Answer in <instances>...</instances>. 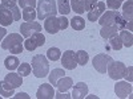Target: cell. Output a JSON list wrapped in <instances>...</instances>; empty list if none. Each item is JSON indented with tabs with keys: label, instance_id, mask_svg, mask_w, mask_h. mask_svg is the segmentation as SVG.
Returning a JSON list of instances; mask_svg holds the SVG:
<instances>
[{
	"label": "cell",
	"instance_id": "6da1fadb",
	"mask_svg": "<svg viewBox=\"0 0 133 99\" xmlns=\"http://www.w3.org/2000/svg\"><path fill=\"white\" fill-rule=\"evenodd\" d=\"M23 42H24V38L21 35H19V33H9L3 38L0 45H2V49L4 50H9L14 54H20L23 53V49H24Z\"/></svg>",
	"mask_w": 133,
	"mask_h": 99
},
{
	"label": "cell",
	"instance_id": "7a4b0ae2",
	"mask_svg": "<svg viewBox=\"0 0 133 99\" xmlns=\"http://www.w3.org/2000/svg\"><path fill=\"white\" fill-rule=\"evenodd\" d=\"M97 21L101 27H104V25H115V27H117L118 30L125 29V27H127L125 19L121 16V13L117 12V11H105V12L98 17Z\"/></svg>",
	"mask_w": 133,
	"mask_h": 99
},
{
	"label": "cell",
	"instance_id": "3957f363",
	"mask_svg": "<svg viewBox=\"0 0 133 99\" xmlns=\"http://www.w3.org/2000/svg\"><path fill=\"white\" fill-rule=\"evenodd\" d=\"M32 71L36 78H44L49 74L48 58L43 54H36L32 57Z\"/></svg>",
	"mask_w": 133,
	"mask_h": 99
},
{
	"label": "cell",
	"instance_id": "277c9868",
	"mask_svg": "<svg viewBox=\"0 0 133 99\" xmlns=\"http://www.w3.org/2000/svg\"><path fill=\"white\" fill-rule=\"evenodd\" d=\"M57 5L55 0H39L36 4V15L39 20H45L49 16H56Z\"/></svg>",
	"mask_w": 133,
	"mask_h": 99
},
{
	"label": "cell",
	"instance_id": "5b68a950",
	"mask_svg": "<svg viewBox=\"0 0 133 99\" xmlns=\"http://www.w3.org/2000/svg\"><path fill=\"white\" fill-rule=\"evenodd\" d=\"M113 61V58L109 56L107 53H100V54H96L95 58L92 60V63H93V68L101 74H105L107 70H108V66L110 65V62Z\"/></svg>",
	"mask_w": 133,
	"mask_h": 99
},
{
	"label": "cell",
	"instance_id": "8992f818",
	"mask_svg": "<svg viewBox=\"0 0 133 99\" xmlns=\"http://www.w3.org/2000/svg\"><path fill=\"white\" fill-rule=\"evenodd\" d=\"M125 69H127V66L123 62H120V61H112V62H110V65L108 66L107 73H108L110 79L118 81L121 78H124Z\"/></svg>",
	"mask_w": 133,
	"mask_h": 99
},
{
	"label": "cell",
	"instance_id": "52a82bcc",
	"mask_svg": "<svg viewBox=\"0 0 133 99\" xmlns=\"http://www.w3.org/2000/svg\"><path fill=\"white\" fill-rule=\"evenodd\" d=\"M20 35L23 36L24 38L31 37L33 33L36 32H41V25L37 23V21H25L20 25Z\"/></svg>",
	"mask_w": 133,
	"mask_h": 99
},
{
	"label": "cell",
	"instance_id": "ba28073f",
	"mask_svg": "<svg viewBox=\"0 0 133 99\" xmlns=\"http://www.w3.org/2000/svg\"><path fill=\"white\" fill-rule=\"evenodd\" d=\"M132 91H133V87L130 85V82H125V81H120V82H116L115 85V93L117 95V98H127L129 95H132Z\"/></svg>",
	"mask_w": 133,
	"mask_h": 99
},
{
	"label": "cell",
	"instance_id": "9c48e42d",
	"mask_svg": "<svg viewBox=\"0 0 133 99\" xmlns=\"http://www.w3.org/2000/svg\"><path fill=\"white\" fill-rule=\"evenodd\" d=\"M61 65L63 68L66 70H73L76 69L77 62L75 57V52L73 50H65L64 54H61Z\"/></svg>",
	"mask_w": 133,
	"mask_h": 99
},
{
	"label": "cell",
	"instance_id": "30bf717a",
	"mask_svg": "<svg viewBox=\"0 0 133 99\" xmlns=\"http://www.w3.org/2000/svg\"><path fill=\"white\" fill-rule=\"evenodd\" d=\"M36 98L37 99H53L55 98L53 86L51 83H43V85H40L37 91H36Z\"/></svg>",
	"mask_w": 133,
	"mask_h": 99
},
{
	"label": "cell",
	"instance_id": "8fae6325",
	"mask_svg": "<svg viewBox=\"0 0 133 99\" xmlns=\"http://www.w3.org/2000/svg\"><path fill=\"white\" fill-rule=\"evenodd\" d=\"M105 11H107L105 3H104V2H97V4H96L91 11H88L87 17H88V20H89V21H93V23H95V21L98 20V17L101 16Z\"/></svg>",
	"mask_w": 133,
	"mask_h": 99
},
{
	"label": "cell",
	"instance_id": "7c38bea8",
	"mask_svg": "<svg viewBox=\"0 0 133 99\" xmlns=\"http://www.w3.org/2000/svg\"><path fill=\"white\" fill-rule=\"evenodd\" d=\"M44 29L51 35H55L60 30V23H59V17L56 16H49L44 20Z\"/></svg>",
	"mask_w": 133,
	"mask_h": 99
},
{
	"label": "cell",
	"instance_id": "4fadbf2b",
	"mask_svg": "<svg viewBox=\"0 0 133 99\" xmlns=\"http://www.w3.org/2000/svg\"><path fill=\"white\" fill-rule=\"evenodd\" d=\"M4 82H7L12 89H16V87H20L23 85V77H21L19 73H14V71H9L5 78H4Z\"/></svg>",
	"mask_w": 133,
	"mask_h": 99
},
{
	"label": "cell",
	"instance_id": "5bb4252c",
	"mask_svg": "<svg viewBox=\"0 0 133 99\" xmlns=\"http://www.w3.org/2000/svg\"><path fill=\"white\" fill-rule=\"evenodd\" d=\"M88 95V86L85 82H79L76 83L73 87V91H72V98L73 99H84Z\"/></svg>",
	"mask_w": 133,
	"mask_h": 99
},
{
	"label": "cell",
	"instance_id": "9a60e30c",
	"mask_svg": "<svg viewBox=\"0 0 133 99\" xmlns=\"http://www.w3.org/2000/svg\"><path fill=\"white\" fill-rule=\"evenodd\" d=\"M12 23H14V17H12V13H11V9L0 8V25L8 27Z\"/></svg>",
	"mask_w": 133,
	"mask_h": 99
},
{
	"label": "cell",
	"instance_id": "2e32d148",
	"mask_svg": "<svg viewBox=\"0 0 133 99\" xmlns=\"http://www.w3.org/2000/svg\"><path fill=\"white\" fill-rule=\"evenodd\" d=\"M72 85H73V79L71 78V77H63V78L57 82V91H60V93H66L71 87H72Z\"/></svg>",
	"mask_w": 133,
	"mask_h": 99
},
{
	"label": "cell",
	"instance_id": "e0dca14e",
	"mask_svg": "<svg viewBox=\"0 0 133 99\" xmlns=\"http://www.w3.org/2000/svg\"><path fill=\"white\" fill-rule=\"evenodd\" d=\"M118 37H120L121 42H123V46H125V48H132V45H133V35H132L130 30L128 32V30L121 29Z\"/></svg>",
	"mask_w": 133,
	"mask_h": 99
},
{
	"label": "cell",
	"instance_id": "ac0fdd59",
	"mask_svg": "<svg viewBox=\"0 0 133 99\" xmlns=\"http://www.w3.org/2000/svg\"><path fill=\"white\" fill-rule=\"evenodd\" d=\"M117 32H118V29L115 25H104L101 28V30H100V36L104 40H109L112 36H116Z\"/></svg>",
	"mask_w": 133,
	"mask_h": 99
},
{
	"label": "cell",
	"instance_id": "d6986e66",
	"mask_svg": "<svg viewBox=\"0 0 133 99\" xmlns=\"http://www.w3.org/2000/svg\"><path fill=\"white\" fill-rule=\"evenodd\" d=\"M65 75V71L63 69H53L49 75H48V78H49V83L53 85V87H56L57 86V82L63 78V77Z\"/></svg>",
	"mask_w": 133,
	"mask_h": 99
},
{
	"label": "cell",
	"instance_id": "ffe728a7",
	"mask_svg": "<svg viewBox=\"0 0 133 99\" xmlns=\"http://www.w3.org/2000/svg\"><path fill=\"white\" fill-rule=\"evenodd\" d=\"M121 16L125 19L127 23L132 21V19H133V2L132 0H127V3L123 5V13H121Z\"/></svg>",
	"mask_w": 133,
	"mask_h": 99
},
{
	"label": "cell",
	"instance_id": "44dd1931",
	"mask_svg": "<svg viewBox=\"0 0 133 99\" xmlns=\"http://www.w3.org/2000/svg\"><path fill=\"white\" fill-rule=\"evenodd\" d=\"M19 65H20V61L16 56H8L4 60V68L9 71H14L15 69H17Z\"/></svg>",
	"mask_w": 133,
	"mask_h": 99
},
{
	"label": "cell",
	"instance_id": "7402d4cb",
	"mask_svg": "<svg viewBox=\"0 0 133 99\" xmlns=\"http://www.w3.org/2000/svg\"><path fill=\"white\" fill-rule=\"evenodd\" d=\"M57 12H60L63 16H66L71 12V3L69 0H57Z\"/></svg>",
	"mask_w": 133,
	"mask_h": 99
},
{
	"label": "cell",
	"instance_id": "603a6c76",
	"mask_svg": "<svg viewBox=\"0 0 133 99\" xmlns=\"http://www.w3.org/2000/svg\"><path fill=\"white\" fill-rule=\"evenodd\" d=\"M21 17L24 21H35V19L37 17L36 15V9L32 7H27L23 8V12H21Z\"/></svg>",
	"mask_w": 133,
	"mask_h": 99
},
{
	"label": "cell",
	"instance_id": "cb8c5ba5",
	"mask_svg": "<svg viewBox=\"0 0 133 99\" xmlns=\"http://www.w3.org/2000/svg\"><path fill=\"white\" fill-rule=\"evenodd\" d=\"M15 94V89H12L7 82L0 81V95H3L4 98H11Z\"/></svg>",
	"mask_w": 133,
	"mask_h": 99
},
{
	"label": "cell",
	"instance_id": "d4e9b609",
	"mask_svg": "<svg viewBox=\"0 0 133 99\" xmlns=\"http://www.w3.org/2000/svg\"><path fill=\"white\" fill-rule=\"evenodd\" d=\"M108 41H109V42H108V45L105 46L107 49H112V50H120L121 48H123V42H121V40H120L118 35H116V36H112V37H110Z\"/></svg>",
	"mask_w": 133,
	"mask_h": 99
},
{
	"label": "cell",
	"instance_id": "484cf974",
	"mask_svg": "<svg viewBox=\"0 0 133 99\" xmlns=\"http://www.w3.org/2000/svg\"><path fill=\"white\" fill-rule=\"evenodd\" d=\"M75 57H76V62L77 65L80 66H85L88 63V61H89V56H88V53L85 50H79L75 53Z\"/></svg>",
	"mask_w": 133,
	"mask_h": 99
},
{
	"label": "cell",
	"instance_id": "4316f807",
	"mask_svg": "<svg viewBox=\"0 0 133 99\" xmlns=\"http://www.w3.org/2000/svg\"><path fill=\"white\" fill-rule=\"evenodd\" d=\"M71 9H73L77 15L85 13L84 0H71Z\"/></svg>",
	"mask_w": 133,
	"mask_h": 99
},
{
	"label": "cell",
	"instance_id": "83f0119b",
	"mask_svg": "<svg viewBox=\"0 0 133 99\" xmlns=\"http://www.w3.org/2000/svg\"><path fill=\"white\" fill-rule=\"evenodd\" d=\"M71 27L75 29V30H83L85 28V20L81 17V16H75L72 20H71Z\"/></svg>",
	"mask_w": 133,
	"mask_h": 99
},
{
	"label": "cell",
	"instance_id": "f1b7e54d",
	"mask_svg": "<svg viewBox=\"0 0 133 99\" xmlns=\"http://www.w3.org/2000/svg\"><path fill=\"white\" fill-rule=\"evenodd\" d=\"M47 58L51 61H59L61 58V52L59 48H49L47 52Z\"/></svg>",
	"mask_w": 133,
	"mask_h": 99
},
{
	"label": "cell",
	"instance_id": "f546056e",
	"mask_svg": "<svg viewBox=\"0 0 133 99\" xmlns=\"http://www.w3.org/2000/svg\"><path fill=\"white\" fill-rule=\"evenodd\" d=\"M17 73L21 75V77H27L32 73V66L31 63H27V62H23L21 65H19V68H17Z\"/></svg>",
	"mask_w": 133,
	"mask_h": 99
},
{
	"label": "cell",
	"instance_id": "4dcf8cb0",
	"mask_svg": "<svg viewBox=\"0 0 133 99\" xmlns=\"http://www.w3.org/2000/svg\"><path fill=\"white\" fill-rule=\"evenodd\" d=\"M23 45H24V48L28 50V52H33L36 48H37V44L35 42V40H33L32 37H28V38H25L24 40V42H23Z\"/></svg>",
	"mask_w": 133,
	"mask_h": 99
},
{
	"label": "cell",
	"instance_id": "1f68e13d",
	"mask_svg": "<svg viewBox=\"0 0 133 99\" xmlns=\"http://www.w3.org/2000/svg\"><path fill=\"white\" fill-rule=\"evenodd\" d=\"M33 40H35V42L37 44V48L39 46H43L44 44H45V37H44V35L41 32H36V33H33V35L31 36Z\"/></svg>",
	"mask_w": 133,
	"mask_h": 99
},
{
	"label": "cell",
	"instance_id": "d6a6232c",
	"mask_svg": "<svg viewBox=\"0 0 133 99\" xmlns=\"http://www.w3.org/2000/svg\"><path fill=\"white\" fill-rule=\"evenodd\" d=\"M121 0H107L105 5L110 9V11H117L120 7H121Z\"/></svg>",
	"mask_w": 133,
	"mask_h": 99
},
{
	"label": "cell",
	"instance_id": "836d02e7",
	"mask_svg": "<svg viewBox=\"0 0 133 99\" xmlns=\"http://www.w3.org/2000/svg\"><path fill=\"white\" fill-rule=\"evenodd\" d=\"M16 3H17V0H2V2H0V8L11 9L16 5Z\"/></svg>",
	"mask_w": 133,
	"mask_h": 99
},
{
	"label": "cell",
	"instance_id": "e575fe53",
	"mask_svg": "<svg viewBox=\"0 0 133 99\" xmlns=\"http://www.w3.org/2000/svg\"><path fill=\"white\" fill-rule=\"evenodd\" d=\"M17 3L21 8H27V7H32L35 8L36 7V0H17Z\"/></svg>",
	"mask_w": 133,
	"mask_h": 99
},
{
	"label": "cell",
	"instance_id": "d590c367",
	"mask_svg": "<svg viewBox=\"0 0 133 99\" xmlns=\"http://www.w3.org/2000/svg\"><path fill=\"white\" fill-rule=\"evenodd\" d=\"M11 13H12L14 21H19V20L21 19V11L19 9L17 5H15L14 8H11Z\"/></svg>",
	"mask_w": 133,
	"mask_h": 99
},
{
	"label": "cell",
	"instance_id": "8d00e7d4",
	"mask_svg": "<svg viewBox=\"0 0 133 99\" xmlns=\"http://www.w3.org/2000/svg\"><path fill=\"white\" fill-rule=\"evenodd\" d=\"M59 23H60V30H64V29H66L68 28V25H69V20L66 19V16H60L59 17Z\"/></svg>",
	"mask_w": 133,
	"mask_h": 99
},
{
	"label": "cell",
	"instance_id": "74e56055",
	"mask_svg": "<svg viewBox=\"0 0 133 99\" xmlns=\"http://www.w3.org/2000/svg\"><path fill=\"white\" fill-rule=\"evenodd\" d=\"M133 66H129V68H127L125 69V74H124V78L128 81V82H130L132 83V81H133Z\"/></svg>",
	"mask_w": 133,
	"mask_h": 99
},
{
	"label": "cell",
	"instance_id": "f35d334b",
	"mask_svg": "<svg viewBox=\"0 0 133 99\" xmlns=\"http://www.w3.org/2000/svg\"><path fill=\"white\" fill-rule=\"evenodd\" d=\"M97 4V0H84V7H85V11H91L95 5Z\"/></svg>",
	"mask_w": 133,
	"mask_h": 99
},
{
	"label": "cell",
	"instance_id": "ab89813d",
	"mask_svg": "<svg viewBox=\"0 0 133 99\" xmlns=\"http://www.w3.org/2000/svg\"><path fill=\"white\" fill-rule=\"evenodd\" d=\"M55 98H57V99H63V98L68 99V98H72V96L68 95L66 93H60V91H57V93H55Z\"/></svg>",
	"mask_w": 133,
	"mask_h": 99
},
{
	"label": "cell",
	"instance_id": "60d3db41",
	"mask_svg": "<svg viewBox=\"0 0 133 99\" xmlns=\"http://www.w3.org/2000/svg\"><path fill=\"white\" fill-rule=\"evenodd\" d=\"M7 36V29L4 27H0V42L3 41V38Z\"/></svg>",
	"mask_w": 133,
	"mask_h": 99
},
{
	"label": "cell",
	"instance_id": "b9f144b4",
	"mask_svg": "<svg viewBox=\"0 0 133 99\" xmlns=\"http://www.w3.org/2000/svg\"><path fill=\"white\" fill-rule=\"evenodd\" d=\"M14 98L15 99H19V98H25V99H29V95L25 94V93H19V94H14Z\"/></svg>",
	"mask_w": 133,
	"mask_h": 99
},
{
	"label": "cell",
	"instance_id": "7bdbcfd3",
	"mask_svg": "<svg viewBox=\"0 0 133 99\" xmlns=\"http://www.w3.org/2000/svg\"><path fill=\"white\" fill-rule=\"evenodd\" d=\"M121 2H123V0H121Z\"/></svg>",
	"mask_w": 133,
	"mask_h": 99
}]
</instances>
